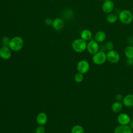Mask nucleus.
I'll list each match as a JSON object with an SVG mask.
<instances>
[{
  "mask_svg": "<svg viewBox=\"0 0 133 133\" xmlns=\"http://www.w3.org/2000/svg\"><path fill=\"white\" fill-rule=\"evenodd\" d=\"M124 55L127 59H133V46L129 45L124 49Z\"/></svg>",
  "mask_w": 133,
  "mask_h": 133,
  "instance_id": "6ab92c4d",
  "label": "nucleus"
},
{
  "mask_svg": "<svg viewBox=\"0 0 133 133\" xmlns=\"http://www.w3.org/2000/svg\"><path fill=\"white\" fill-rule=\"evenodd\" d=\"M71 133H85V131L84 128L82 126L76 125L72 128Z\"/></svg>",
  "mask_w": 133,
  "mask_h": 133,
  "instance_id": "aec40b11",
  "label": "nucleus"
},
{
  "mask_svg": "<svg viewBox=\"0 0 133 133\" xmlns=\"http://www.w3.org/2000/svg\"><path fill=\"white\" fill-rule=\"evenodd\" d=\"M87 43L86 41L81 38L74 39L72 43V48L73 49L78 53L83 52L86 50Z\"/></svg>",
  "mask_w": 133,
  "mask_h": 133,
  "instance_id": "7ed1b4c3",
  "label": "nucleus"
},
{
  "mask_svg": "<svg viewBox=\"0 0 133 133\" xmlns=\"http://www.w3.org/2000/svg\"><path fill=\"white\" fill-rule=\"evenodd\" d=\"M45 128L43 126L40 125L36 127V128L35 130L34 133H45Z\"/></svg>",
  "mask_w": 133,
  "mask_h": 133,
  "instance_id": "b1692460",
  "label": "nucleus"
},
{
  "mask_svg": "<svg viewBox=\"0 0 133 133\" xmlns=\"http://www.w3.org/2000/svg\"><path fill=\"white\" fill-rule=\"evenodd\" d=\"M36 120L38 124L41 126L44 125L46 124L47 122V120H48L47 115L44 112L39 113L36 116Z\"/></svg>",
  "mask_w": 133,
  "mask_h": 133,
  "instance_id": "ddd939ff",
  "label": "nucleus"
},
{
  "mask_svg": "<svg viewBox=\"0 0 133 133\" xmlns=\"http://www.w3.org/2000/svg\"><path fill=\"white\" fill-rule=\"evenodd\" d=\"M10 40V39L7 36L3 37L2 39V44L3 45V46L8 47Z\"/></svg>",
  "mask_w": 133,
  "mask_h": 133,
  "instance_id": "4be33fe9",
  "label": "nucleus"
},
{
  "mask_svg": "<svg viewBox=\"0 0 133 133\" xmlns=\"http://www.w3.org/2000/svg\"><path fill=\"white\" fill-rule=\"evenodd\" d=\"M24 45L23 38L19 36H16L10 39L8 47L11 50L18 51L22 49Z\"/></svg>",
  "mask_w": 133,
  "mask_h": 133,
  "instance_id": "f257e3e1",
  "label": "nucleus"
},
{
  "mask_svg": "<svg viewBox=\"0 0 133 133\" xmlns=\"http://www.w3.org/2000/svg\"><path fill=\"white\" fill-rule=\"evenodd\" d=\"M118 19V15L113 12H111L110 14H108L107 17H106V20L107 21L111 24H113L115 23L117 20Z\"/></svg>",
  "mask_w": 133,
  "mask_h": 133,
  "instance_id": "a211bd4d",
  "label": "nucleus"
},
{
  "mask_svg": "<svg viewBox=\"0 0 133 133\" xmlns=\"http://www.w3.org/2000/svg\"><path fill=\"white\" fill-rule=\"evenodd\" d=\"M92 61L93 63L96 65H102L107 61V54L103 51L99 50L97 53L93 55Z\"/></svg>",
  "mask_w": 133,
  "mask_h": 133,
  "instance_id": "20e7f679",
  "label": "nucleus"
},
{
  "mask_svg": "<svg viewBox=\"0 0 133 133\" xmlns=\"http://www.w3.org/2000/svg\"><path fill=\"white\" fill-rule=\"evenodd\" d=\"M103 11L107 14L112 12L114 9V4L112 0H106L103 2L102 5Z\"/></svg>",
  "mask_w": 133,
  "mask_h": 133,
  "instance_id": "1a4fd4ad",
  "label": "nucleus"
},
{
  "mask_svg": "<svg viewBox=\"0 0 133 133\" xmlns=\"http://www.w3.org/2000/svg\"><path fill=\"white\" fill-rule=\"evenodd\" d=\"M106 34L103 31H98L95 35V40L98 43L103 42L106 38Z\"/></svg>",
  "mask_w": 133,
  "mask_h": 133,
  "instance_id": "dca6fc26",
  "label": "nucleus"
},
{
  "mask_svg": "<svg viewBox=\"0 0 133 133\" xmlns=\"http://www.w3.org/2000/svg\"><path fill=\"white\" fill-rule=\"evenodd\" d=\"M76 68L78 72L83 74H85L87 73L89 70V63L85 60H81L78 62L76 65Z\"/></svg>",
  "mask_w": 133,
  "mask_h": 133,
  "instance_id": "0eeeda50",
  "label": "nucleus"
},
{
  "mask_svg": "<svg viewBox=\"0 0 133 133\" xmlns=\"http://www.w3.org/2000/svg\"><path fill=\"white\" fill-rule=\"evenodd\" d=\"M123 97H123L121 94H117V95L115 96V98L116 101L121 102V101H122V100H123Z\"/></svg>",
  "mask_w": 133,
  "mask_h": 133,
  "instance_id": "a878e982",
  "label": "nucleus"
},
{
  "mask_svg": "<svg viewBox=\"0 0 133 133\" xmlns=\"http://www.w3.org/2000/svg\"><path fill=\"white\" fill-rule=\"evenodd\" d=\"M127 63L128 65H132L133 64V59H127Z\"/></svg>",
  "mask_w": 133,
  "mask_h": 133,
  "instance_id": "bb28decb",
  "label": "nucleus"
},
{
  "mask_svg": "<svg viewBox=\"0 0 133 133\" xmlns=\"http://www.w3.org/2000/svg\"><path fill=\"white\" fill-rule=\"evenodd\" d=\"M104 47H105V49L107 50L108 51H110V50H111L113 49L114 45H113V44L112 42L108 41V42L105 43Z\"/></svg>",
  "mask_w": 133,
  "mask_h": 133,
  "instance_id": "5701e85b",
  "label": "nucleus"
},
{
  "mask_svg": "<svg viewBox=\"0 0 133 133\" xmlns=\"http://www.w3.org/2000/svg\"><path fill=\"white\" fill-rule=\"evenodd\" d=\"M80 36L82 39L87 42L91 39L92 34L90 30L88 29H84L81 32Z\"/></svg>",
  "mask_w": 133,
  "mask_h": 133,
  "instance_id": "2eb2a0df",
  "label": "nucleus"
},
{
  "mask_svg": "<svg viewBox=\"0 0 133 133\" xmlns=\"http://www.w3.org/2000/svg\"><path fill=\"white\" fill-rule=\"evenodd\" d=\"M64 25V22L63 20L59 18H56L53 20L52 26V28L57 31L61 30Z\"/></svg>",
  "mask_w": 133,
  "mask_h": 133,
  "instance_id": "4468645a",
  "label": "nucleus"
},
{
  "mask_svg": "<svg viewBox=\"0 0 133 133\" xmlns=\"http://www.w3.org/2000/svg\"><path fill=\"white\" fill-rule=\"evenodd\" d=\"M129 126L130 127L131 129H132V130L133 131V118L131 119V121H130V124H129Z\"/></svg>",
  "mask_w": 133,
  "mask_h": 133,
  "instance_id": "cd10ccee",
  "label": "nucleus"
},
{
  "mask_svg": "<svg viewBox=\"0 0 133 133\" xmlns=\"http://www.w3.org/2000/svg\"><path fill=\"white\" fill-rule=\"evenodd\" d=\"M114 133H132V130L129 125H119L115 128Z\"/></svg>",
  "mask_w": 133,
  "mask_h": 133,
  "instance_id": "f8f14e48",
  "label": "nucleus"
},
{
  "mask_svg": "<svg viewBox=\"0 0 133 133\" xmlns=\"http://www.w3.org/2000/svg\"><path fill=\"white\" fill-rule=\"evenodd\" d=\"M103 2H104V1H106V0H102Z\"/></svg>",
  "mask_w": 133,
  "mask_h": 133,
  "instance_id": "c85d7f7f",
  "label": "nucleus"
},
{
  "mask_svg": "<svg viewBox=\"0 0 133 133\" xmlns=\"http://www.w3.org/2000/svg\"><path fill=\"white\" fill-rule=\"evenodd\" d=\"M107 60L112 63H116L120 60V55L117 51L112 49L107 53Z\"/></svg>",
  "mask_w": 133,
  "mask_h": 133,
  "instance_id": "423d86ee",
  "label": "nucleus"
},
{
  "mask_svg": "<svg viewBox=\"0 0 133 133\" xmlns=\"http://www.w3.org/2000/svg\"><path fill=\"white\" fill-rule=\"evenodd\" d=\"M11 56V49L8 47L2 46L0 48V58L4 60H8Z\"/></svg>",
  "mask_w": 133,
  "mask_h": 133,
  "instance_id": "9d476101",
  "label": "nucleus"
},
{
  "mask_svg": "<svg viewBox=\"0 0 133 133\" xmlns=\"http://www.w3.org/2000/svg\"><path fill=\"white\" fill-rule=\"evenodd\" d=\"M84 79V75L83 74L79 72H78L76 73L74 76V81L75 82L77 83H80L82 82V81Z\"/></svg>",
  "mask_w": 133,
  "mask_h": 133,
  "instance_id": "412c9836",
  "label": "nucleus"
},
{
  "mask_svg": "<svg viewBox=\"0 0 133 133\" xmlns=\"http://www.w3.org/2000/svg\"><path fill=\"white\" fill-rule=\"evenodd\" d=\"M117 121L119 125H128L131 121V118L127 113H121L117 115Z\"/></svg>",
  "mask_w": 133,
  "mask_h": 133,
  "instance_id": "6e6552de",
  "label": "nucleus"
},
{
  "mask_svg": "<svg viewBox=\"0 0 133 133\" xmlns=\"http://www.w3.org/2000/svg\"><path fill=\"white\" fill-rule=\"evenodd\" d=\"M53 20H52L50 18H46L45 20V23L48 26H51L52 25Z\"/></svg>",
  "mask_w": 133,
  "mask_h": 133,
  "instance_id": "393cba45",
  "label": "nucleus"
},
{
  "mask_svg": "<svg viewBox=\"0 0 133 133\" xmlns=\"http://www.w3.org/2000/svg\"><path fill=\"white\" fill-rule=\"evenodd\" d=\"M87 50L91 55H94L99 51L100 46L99 43L95 40L89 41L87 44Z\"/></svg>",
  "mask_w": 133,
  "mask_h": 133,
  "instance_id": "39448f33",
  "label": "nucleus"
},
{
  "mask_svg": "<svg viewBox=\"0 0 133 133\" xmlns=\"http://www.w3.org/2000/svg\"><path fill=\"white\" fill-rule=\"evenodd\" d=\"M123 104L122 102L119 101H115L111 105V110L114 113H119L123 109Z\"/></svg>",
  "mask_w": 133,
  "mask_h": 133,
  "instance_id": "f3484780",
  "label": "nucleus"
},
{
  "mask_svg": "<svg viewBox=\"0 0 133 133\" xmlns=\"http://www.w3.org/2000/svg\"><path fill=\"white\" fill-rule=\"evenodd\" d=\"M118 20L125 24H128L132 22L133 20V15L132 12L127 9L123 10L118 15Z\"/></svg>",
  "mask_w": 133,
  "mask_h": 133,
  "instance_id": "f03ea898",
  "label": "nucleus"
},
{
  "mask_svg": "<svg viewBox=\"0 0 133 133\" xmlns=\"http://www.w3.org/2000/svg\"><path fill=\"white\" fill-rule=\"evenodd\" d=\"M122 103L127 108L133 107V94H129L125 96L122 100Z\"/></svg>",
  "mask_w": 133,
  "mask_h": 133,
  "instance_id": "9b49d317",
  "label": "nucleus"
}]
</instances>
